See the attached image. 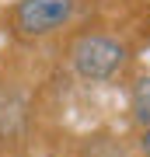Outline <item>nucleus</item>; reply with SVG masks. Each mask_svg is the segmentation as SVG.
I'll return each instance as SVG.
<instances>
[{
  "mask_svg": "<svg viewBox=\"0 0 150 157\" xmlns=\"http://www.w3.org/2000/svg\"><path fill=\"white\" fill-rule=\"evenodd\" d=\"M70 59L84 80H112L126 67L129 49L112 35H80L70 49Z\"/></svg>",
  "mask_w": 150,
  "mask_h": 157,
  "instance_id": "f257e3e1",
  "label": "nucleus"
},
{
  "mask_svg": "<svg viewBox=\"0 0 150 157\" xmlns=\"http://www.w3.org/2000/svg\"><path fill=\"white\" fill-rule=\"evenodd\" d=\"M73 11H77V0H17L11 17L25 39H42L60 32L73 17Z\"/></svg>",
  "mask_w": 150,
  "mask_h": 157,
  "instance_id": "f03ea898",
  "label": "nucleus"
},
{
  "mask_svg": "<svg viewBox=\"0 0 150 157\" xmlns=\"http://www.w3.org/2000/svg\"><path fill=\"white\" fill-rule=\"evenodd\" d=\"M133 119L143 129H150V73L140 77L136 87H133Z\"/></svg>",
  "mask_w": 150,
  "mask_h": 157,
  "instance_id": "7ed1b4c3",
  "label": "nucleus"
},
{
  "mask_svg": "<svg viewBox=\"0 0 150 157\" xmlns=\"http://www.w3.org/2000/svg\"><path fill=\"white\" fill-rule=\"evenodd\" d=\"M140 147H143V154L150 157V129H143V136H140Z\"/></svg>",
  "mask_w": 150,
  "mask_h": 157,
  "instance_id": "20e7f679",
  "label": "nucleus"
}]
</instances>
